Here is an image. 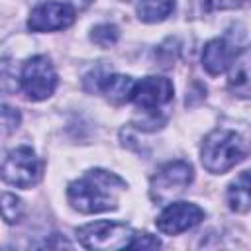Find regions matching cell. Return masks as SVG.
Returning <instances> with one entry per match:
<instances>
[{
	"instance_id": "cell-1",
	"label": "cell",
	"mask_w": 251,
	"mask_h": 251,
	"mask_svg": "<svg viewBox=\"0 0 251 251\" xmlns=\"http://www.w3.org/2000/svg\"><path fill=\"white\" fill-rule=\"evenodd\" d=\"M126 190V180L104 169L86 171L67 188L69 204L80 214H98L118 208L120 194Z\"/></svg>"
},
{
	"instance_id": "cell-2",
	"label": "cell",
	"mask_w": 251,
	"mask_h": 251,
	"mask_svg": "<svg viewBox=\"0 0 251 251\" xmlns=\"http://www.w3.org/2000/svg\"><path fill=\"white\" fill-rule=\"evenodd\" d=\"M245 155L241 137L231 129H214L210 131L200 149L202 165L212 175H222L233 169Z\"/></svg>"
},
{
	"instance_id": "cell-3",
	"label": "cell",
	"mask_w": 251,
	"mask_h": 251,
	"mask_svg": "<svg viewBox=\"0 0 251 251\" xmlns=\"http://www.w3.org/2000/svg\"><path fill=\"white\" fill-rule=\"evenodd\" d=\"M135 229L120 224V222H92L80 226L76 229V237L82 247L86 249H100V251H116V249H129L135 237Z\"/></svg>"
},
{
	"instance_id": "cell-4",
	"label": "cell",
	"mask_w": 251,
	"mask_h": 251,
	"mask_svg": "<svg viewBox=\"0 0 251 251\" xmlns=\"http://www.w3.org/2000/svg\"><path fill=\"white\" fill-rule=\"evenodd\" d=\"M20 86L24 94L33 100H45L55 92L57 86V71L47 55H33L29 57L20 73Z\"/></svg>"
},
{
	"instance_id": "cell-5",
	"label": "cell",
	"mask_w": 251,
	"mask_h": 251,
	"mask_svg": "<svg viewBox=\"0 0 251 251\" xmlns=\"http://www.w3.org/2000/svg\"><path fill=\"white\" fill-rule=\"evenodd\" d=\"M194 178V171L190 163L186 161H169L151 178V188L149 194L155 202L159 204H169L173 198L180 196L188 184Z\"/></svg>"
},
{
	"instance_id": "cell-6",
	"label": "cell",
	"mask_w": 251,
	"mask_h": 251,
	"mask_svg": "<svg viewBox=\"0 0 251 251\" xmlns=\"http://www.w3.org/2000/svg\"><path fill=\"white\" fill-rule=\"evenodd\" d=\"M41 176V163L35 151L27 145L6 153L2 161V180L16 188H31Z\"/></svg>"
},
{
	"instance_id": "cell-7",
	"label": "cell",
	"mask_w": 251,
	"mask_h": 251,
	"mask_svg": "<svg viewBox=\"0 0 251 251\" xmlns=\"http://www.w3.org/2000/svg\"><path fill=\"white\" fill-rule=\"evenodd\" d=\"M173 94H175V88H173V82L169 78H165V76H145L139 82H135L131 100L147 116L155 118L157 112L173 100Z\"/></svg>"
},
{
	"instance_id": "cell-8",
	"label": "cell",
	"mask_w": 251,
	"mask_h": 251,
	"mask_svg": "<svg viewBox=\"0 0 251 251\" xmlns=\"http://www.w3.org/2000/svg\"><path fill=\"white\" fill-rule=\"evenodd\" d=\"M75 12L76 10L69 2H41L31 10L27 18V27L37 33L59 31L75 22Z\"/></svg>"
},
{
	"instance_id": "cell-9",
	"label": "cell",
	"mask_w": 251,
	"mask_h": 251,
	"mask_svg": "<svg viewBox=\"0 0 251 251\" xmlns=\"http://www.w3.org/2000/svg\"><path fill=\"white\" fill-rule=\"evenodd\" d=\"M204 220V210L192 202H171L155 220L157 229L167 235H178Z\"/></svg>"
},
{
	"instance_id": "cell-10",
	"label": "cell",
	"mask_w": 251,
	"mask_h": 251,
	"mask_svg": "<svg viewBox=\"0 0 251 251\" xmlns=\"http://www.w3.org/2000/svg\"><path fill=\"white\" fill-rule=\"evenodd\" d=\"M237 47L227 39V37H216L210 39L204 49H202V67L208 75L218 76L222 73H226L233 61V57L237 55Z\"/></svg>"
},
{
	"instance_id": "cell-11",
	"label": "cell",
	"mask_w": 251,
	"mask_h": 251,
	"mask_svg": "<svg viewBox=\"0 0 251 251\" xmlns=\"http://www.w3.org/2000/svg\"><path fill=\"white\" fill-rule=\"evenodd\" d=\"M227 88L233 96L251 100V45L237 51L229 65Z\"/></svg>"
},
{
	"instance_id": "cell-12",
	"label": "cell",
	"mask_w": 251,
	"mask_h": 251,
	"mask_svg": "<svg viewBox=\"0 0 251 251\" xmlns=\"http://www.w3.org/2000/svg\"><path fill=\"white\" fill-rule=\"evenodd\" d=\"M133 88H135V80L127 75H108L104 78L102 84V94L112 102V104H124L129 102L133 96Z\"/></svg>"
},
{
	"instance_id": "cell-13",
	"label": "cell",
	"mask_w": 251,
	"mask_h": 251,
	"mask_svg": "<svg viewBox=\"0 0 251 251\" xmlns=\"http://www.w3.org/2000/svg\"><path fill=\"white\" fill-rule=\"evenodd\" d=\"M227 204L233 212H249L251 210V171L241 173L227 186Z\"/></svg>"
},
{
	"instance_id": "cell-14",
	"label": "cell",
	"mask_w": 251,
	"mask_h": 251,
	"mask_svg": "<svg viewBox=\"0 0 251 251\" xmlns=\"http://www.w3.org/2000/svg\"><path fill=\"white\" fill-rule=\"evenodd\" d=\"M175 10V0H139L137 16L145 24H157L167 20Z\"/></svg>"
},
{
	"instance_id": "cell-15",
	"label": "cell",
	"mask_w": 251,
	"mask_h": 251,
	"mask_svg": "<svg viewBox=\"0 0 251 251\" xmlns=\"http://www.w3.org/2000/svg\"><path fill=\"white\" fill-rule=\"evenodd\" d=\"M90 39L98 45V47H112L118 39H120V29L114 24H100L96 27H92L90 31Z\"/></svg>"
},
{
	"instance_id": "cell-16",
	"label": "cell",
	"mask_w": 251,
	"mask_h": 251,
	"mask_svg": "<svg viewBox=\"0 0 251 251\" xmlns=\"http://www.w3.org/2000/svg\"><path fill=\"white\" fill-rule=\"evenodd\" d=\"M24 214V204L18 196L10 194V192H4L2 194V216L6 220V224H14L22 218Z\"/></svg>"
},
{
	"instance_id": "cell-17",
	"label": "cell",
	"mask_w": 251,
	"mask_h": 251,
	"mask_svg": "<svg viewBox=\"0 0 251 251\" xmlns=\"http://www.w3.org/2000/svg\"><path fill=\"white\" fill-rule=\"evenodd\" d=\"M18 126H20V112L10 108L8 104H4L2 106V127H4V133H12Z\"/></svg>"
},
{
	"instance_id": "cell-18",
	"label": "cell",
	"mask_w": 251,
	"mask_h": 251,
	"mask_svg": "<svg viewBox=\"0 0 251 251\" xmlns=\"http://www.w3.org/2000/svg\"><path fill=\"white\" fill-rule=\"evenodd\" d=\"M157 247H161V241H159L155 235L137 231V233H135V237H133V243H131V247H129V249H157Z\"/></svg>"
},
{
	"instance_id": "cell-19",
	"label": "cell",
	"mask_w": 251,
	"mask_h": 251,
	"mask_svg": "<svg viewBox=\"0 0 251 251\" xmlns=\"http://www.w3.org/2000/svg\"><path fill=\"white\" fill-rule=\"evenodd\" d=\"M247 0H206L210 10H233L243 6Z\"/></svg>"
},
{
	"instance_id": "cell-20",
	"label": "cell",
	"mask_w": 251,
	"mask_h": 251,
	"mask_svg": "<svg viewBox=\"0 0 251 251\" xmlns=\"http://www.w3.org/2000/svg\"><path fill=\"white\" fill-rule=\"evenodd\" d=\"M94 0H69V4L75 8V10H86Z\"/></svg>"
},
{
	"instance_id": "cell-21",
	"label": "cell",
	"mask_w": 251,
	"mask_h": 251,
	"mask_svg": "<svg viewBox=\"0 0 251 251\" xmlns=\"http://www.w3.org/2000/svg\"><path fill=\"white\" fill-rule=\"evenodd\" d=\"M124 2H131V0H124Z\"/></svg>"
}]
</instances>
